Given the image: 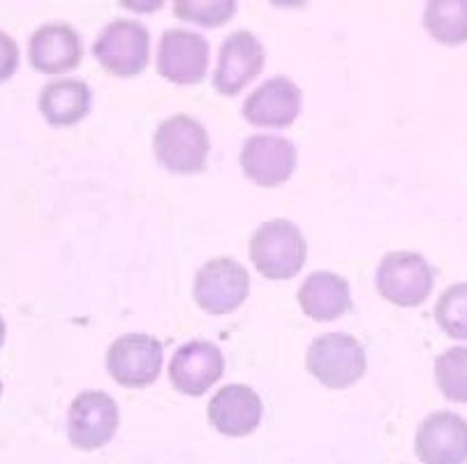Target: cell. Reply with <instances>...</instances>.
Here are the masks:
<instances>
[{
	"instance_id": "8fae6325",
	"label": "cell",
	"mask_w": 467,
	"mask_h": 464,
	"mask_svg": "<svg viewBox=\"0 0 467 464\" xmlns=\"http://www.w3.org/2000/svg\"><path fill=\"white\" fill-rule=\"evenodd\" d=\"M266 51L248 30H236L220 45L213 86L223 95H236L262 75Z\"/></svg>"
},
{
	"instance_id": "6da1fadb",
	"label": "cell",
	"mask_w": 467,
	"mask_h": 464,
	"mask_svg": "<svg viewBox=\"0 0 467 464\" xmlns=\"http://www.w3.org/2000/svg\"><path fill=\"white\" fill-rule=\"evenodd\" d=\"M308 245L301 229L289 220H269L259 224L250 238V259L269 280H289L306 263Z\"/></svg>"
},
{
	"instance_id": "ffe728a7",
	"label": "cell",
	"mask_w": 467,
	"mask_h": 464,
	"mask_svg": "<svg viewBox=\"0 0 467 464\" xmlns=\"http://www.w3.org/2000/svg\"><path fill=\"white\" fill-rule=\"evenodd\" d=\"M435 381L447 400L467 405V346H453L438 356Z\"/></svg>"
},
{
	"instance_id": "30bf717a",
	"label": "cell",
	"mask_w": 467,
	"mask_h": 464,
	"mask_svg": "<svg viewBox=\"0 0 467 464\" xmlns=\"http://www.w3.org/2000/svg\"><path fill=\"white\" fill-rule=\"evenodd\" d=\"M414 450L423 464H465L467 420L453 411H432L419 425Z\"/></svg>"
},
{
	"instance_id": "7a4b0ae2",
	"label": "cell",
	"mask_w": 467,
	"mask_h": 464,
	"mask_svg": "<svg viewBox=\"0 0 467 464\" xmlns=\"http://www.w3.org/2000/svg\"><path fill=\"white\" fill-rule=\"evenodd\" d=\"M155 158L174 173L204 171L211 141L204 125L192 116L179 114L160 123L153 139Z\"/></svg>"
},
{
	"instance_id": "2e32d148",
	"label": "cell",
	"mask_w": 467,
	"mask_h": 464,
	"mask_svg": "<svg viewBox=\"0 0 467 464\" xmlns=\"http://www.w3.org/2000/svg\"><path fill=\"white\" fill-rule=\"evenodd\" d=\"M209 420L224 437H248L262 420V400L250 386H223L209 402Z\"/></svg>"
},
{
	"instance_id": "9a60e30c",
	"label": "cell",
	"mask_w": 467,
	"mask_h": 464,
	"mask_svg": "<svg viewBox=\"0 0 467 464\" xmlns=\"http://www.w3.org/2000/svg\"><path fill=\"white\" fill-rule=\"evenodd\" d=\"M304 93L287 77H274L245 98L244 119L257 128H289L301 114Z\"/></svg>"
},
{
	"instance_id": "44dd1931",
	"label": "cell",
	"mask_w": 467,
	"mask_h": 464,
	"mask_svg": "<svg viewBox=\"0 0 467 464\" xmlns=\"http://www.w3.org/2000/svg\"><path fill=\"white\" fill-rule=\"evenodd\" d=\"M435 321L449 337L467 340V282L444 289L435 305Z\"/></svg>"
},
{
	"instance_id": "7c38bea8",
	"label": "cell",
	"mask_w": 467,
	"mask_h": 464,
	"mask_svg": "<svg viewBox=\"0 0 467 464\" xmlns=\"http://www.w3.org/2000/svg\"><path fill=\"white\" fill-rule=\"evenodd\" d=\"M241 167L254 185L275 188L289 180L296 169V149L292 141L275 134H254L245 139Z\"/></svg>"
},
{
	"instance_id": "e0dca14e",
	"label": "cell",
	"mask_w": 467,
	"mask_h": 464,
	"mask_svg": "<svg viewBox=\"0 0 467 464\" xmlns=\"http://www.w3.org/2000/svg\"><path fill=\"white\" fill-rule=\"evenodd\" d=\"M301 310L315 321H333L352 310V296L345 277L328 271L310 273L298 289Z\"/></svg>"
},
{
	"instance_id": "8992f818",
	"label": "cell",
	"mask_w": 467,
	"mask_h": 464,
	"mask_svg": "<svg viewBox=\"0 0 467 464\" xmlns=\"http://www.w3.org/2000/svg\"><path fill=\"white\" fill-rule=\"evenodd\" d=\"M432 282H435L432 268L417 253L384 254L378 268V277H375L378 292L389 303L400 307L421 305L431 296Z\"/></svg>"
},
{
	"instance_id": "5b68a950",
	"label": "cell",
	"mask_w": 467,
	"mask_h": 464,
	"mask_svg": "<svg viewBox=\"0 0 467 464\" xmlns=\"http://www.w3.org/2000/svg\"><path fill=\"white\" fill-rule=\"evenodd\" d=\"M120 411L105 390H84L67 409V437L79 450H98L114 439Z\"/></svg>"
},
{
	"instance_id": "d6986e66",
	"label": "cell",
	"mask_w": 467,
	"mask_h": 464,
	"mask_svg": "<svg viewBox=\"0 0 467 464\" xmlns=\"http://www.w3.org/2000/svg\"><path fill=\"white\" fill-rule=\"evenodd\" d=\"M423 28L440 45H465L467 0H431L423 10Z\"/></svg>"
},
{
	"instance_id": "d4e9b609",
	"label": "cell",
	"mask_w": 467,
	"mask_h": 464,
	"mask_svg": "<svg viewBox=\"0 0 467 464\" xmlns=\"http://www.w3.org/2000/svg\"><path fill=\"white\" fill-rule=\"evenodd\" d=\"M0 396H3V381H0Z\"/></svg>"
},
{
	"instance_id": "ba28073f",
	"label": "cell",
	"mask_w": 467,
	"mask_h": 464,
	"mask_svg": "<svg viewBox=\"0 0 467 464\" xmlns=\"http://www.w3.org/2000/svg\"><path fill=\"white\" fill-rule=\"evenodd\" d=\"M162 367V345L146 333H128L111 342L107 370L125 388H146L155 384Z\"/></svg>"
},
{
	"instance_id": "603a6c76",
	"label": "cell",
	"mask_w": 467,
	"mask_h": 464,
	"mask_svg": "<svg viewBox=\"0 0 467 464\" xmlns=\"http://www.w3.org/2000/svg\"><path fill=\"white\" fill-rule=\"evenodd\" d=\"M19 67V46L12 35L0 30V84H5Z\"/></svg>"
},
{
	"instance_id": "7402d4cb",
	"label": "cell",
	"mask_w": 467,
	"mask_h": 464,
	"mask_svg": "<svg viewBox=\"0 0 467 464\" xmlns=\"http://www.w3.org/2000/svg\"><path fill=\"white\" fill-rule=\"evenodd\" d=\"M236 12V3L232 0H176L174 16L192 24L218 28L227 24Z\"/></svg>"
},
{
	"instance_id": "52a82bcc",
	"label": "cell",
	"mask_w": 467,
	"mask_h": 464,
	"mask_svg": "<svg viewBox=\"0 0 467 464\" xmlns=\"http://www.w3.org/2000/svg\"><path fill=\"white\" fill-rule=\"evenodd\" d=\"M250 292V275L234 259H211L194 277V301L209 314L239 310Z\"/></svg>"
},
{
	"instance_id": "cb8c5ba5",
	"label": "cell",
	"mask_w": 467,
	"mask_h": 464,
	"mask_svg": "<svg viewBox=\"0 0 467 464\" xmlns=\"http://www.w3.org/2000/svg\"><path fill=\"white\" fill-rule=\"evenodd\" d=\"M5 335H7L5 319H3V316H0V346H3V342H5Z\"/></svg>"
},
{
	"instance_id": "3957f363",
	"label": "cell",
	"mask_w": 467,
	"mask_h": 464,
	"mask_svg": "<svg viewBox=\"0 0 467 464\" xmlns=\"http://www.w3.org/2000/svg\"><path fill=\"white\" fill-rule=\"evenodd\" d=\"M306 367L319 384L328 388H348L366 372V354L354 335L324 333L308 346Z\"/></svg>"
},
{
	"instance_id": "5bb4252c",
	"label": "cell",
	"mask_w": 467,
	"mask_h": 464,
	"mask_svg": "<svg viewBox=\"0 0 467 464\" xmlns=\"http://www.w3.org/2000/svg\"><path fill=\"white\" fill-rule=\"evenodd\" d=\"M84 56L81 37L70 24L54 21L45 24L30 35L28 63L42 75H63L77 69Z\"/></svg>"
},
{
	"instance_id": "4fadbf2b",
	"label": "cell",
	"mask_w": 467,
	"mask_h": 464,
	"mask_svg": "<svg viewBox=\"0 0 467 464\" xmlns=\"http://www.w3.org/2000/svg\"><path fill=\"white\" fill-rule=\"evenodd\" d=\"M224 372L223 351L206 340H190L174 351L170 363V379L176 390L199 397L220 381Z\"/></svg>"
},
{
	"instance_id": "9c48e42d",
	"label": "cell",
	"mask_w": 467,
	"mask_h": 464,
	"mask_svg": "<svg viewBox=\"0 0 467 464\" xmlns=\"http://www.w3.org/2000/svg\"><path fill=\"white\" fill-rule=\"evenodd\" d=\"M211 46L204 35L192 30H164L158 46V72L171 84L192 86L206 77Z\"/></svg>"
},
{
	"instance_id": "277c9868",
	"label": "cell",
	"mask_w": 467,
	"mask_h": 464,
	"mask_svg": "<svg viewBox=\"0 0 467 464\" xmlns=\"http://www.w3.org/2000/svg\"><path fill=\"white\" fill-rule=\"evenodd\" d=\"M93 54L109 75L135 77L149 65L150 35L141 21L116 19L98 35Z\"/></svg>"
},
{
	"instance_id": "ac0fdd59",
	"label": "cell",
	"mask_w": 467,
	"mask_h": 464,
	"mask_svg": "<svg viewBox=\"0 0 467 464\" xmlns=\"http://www.w3.org/2000/svg\"><path fill=\"white\" fill-rule=\"evenodd\" d=\"M93 95L86 81L79 79H58L51 81L42 88L40 111L45 120L54 128H72L84 120L90 111Z\"/></svg>"
}]
</instances>
